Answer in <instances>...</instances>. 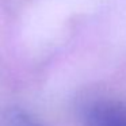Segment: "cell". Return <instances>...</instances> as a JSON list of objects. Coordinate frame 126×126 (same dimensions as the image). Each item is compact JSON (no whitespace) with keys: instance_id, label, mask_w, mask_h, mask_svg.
<instances>
[{"instance_id":"6da1fadb","label":"cell","mask_w":126,"mask_h":126,"mask_svg":"<svg viewBox=\"0 0 126 126\" xmlns=\"http://www.w3.org/2000/svg\"><path fill=\"white\" fill-rule=\"evenodd\" d=\"M84 119L88 126H126V109L104 102H96L85 109Z\"/></svg>"}]
</instances>
